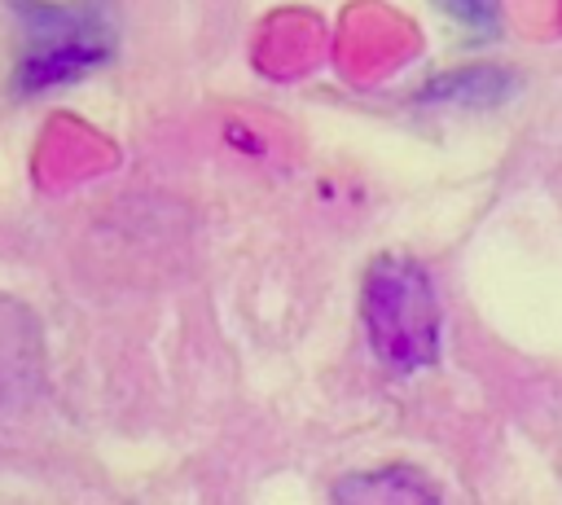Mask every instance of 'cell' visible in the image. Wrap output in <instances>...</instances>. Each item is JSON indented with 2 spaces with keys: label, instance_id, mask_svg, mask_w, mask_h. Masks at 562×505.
I'll use <instances>...</instances> for the list:
<instances>
[{
  "label": "cell",
  "instance_id": "cell-2",
  "mask_svg": "<svg viewBox=\"0 0 562 505\" xmlns=\"http://www.w3.org/2000/svg\"><path fill=\"white\" fill-rule=\"evenodd\" d=\"M364 329L391 373L430 369L439 356V303L426 268L408 255L373 259L364 277Z\"/></svg>",
  "mask_w": 562,
  "mask_h": 505
},
{
  "label": "cell",
  "instance_id": "cell-3",
  "mask_svg": "<svg viewBox=\"0 0 562 505\" xmlns=\"http://www.w3.org/2000/svg\"><path fill=\"white\" fill-rule=\"evenodd\" d=\"M338 501H435L439 487L417 479L413 470H400V465H386V470H373V474H351L334 487Z\"/></svg>",
  "mask_w": 562,
  "mask_h": 505
},
{
  "label": "cell",
  "instance_id": "cell-4",
  "mask_svg": "<svg viewBox=\"0 0 562 505\" xmlns=\"http://www.w3.org/2000/svg\"><path fill=\"white\" fill-rule=\"evenodd\" d=\"M514 92V75L496 70V66H474L448 79H435V88H426V101H461V105H492L501 97Z\"/></svg>",
  "mask_w": 562,
  "mask_h": 505
},
{
  "label": "cell",
  "instance_id": "cell-5",
  "mask_svg": "<svg viewBox=\"0 0 562 505\" xmlns=\"http://www.w3.org/2000/svg\"><path fill=\"white\" fill-rule=\"evenodd\" d=\"M461 31H470V35H492L496 26H501V4L496 0H435Z\"/></svg>",
  "mask_w": 562,
  "mask_h": 505
},
{
  "label": "cell",
  "instance_id": "cell-1",
  "mask_svg": "<svg viewBox=\"0 0 562 505\" xmlns=\"http://www.w3.org/2000/svg\"><path fill=\"white\" fill-rule=\"evenodd\" d=\"M9 9L22 35L13 66L18 92L61 88L97 70L119 44V13L110 0H13Z\"/></svg>",
  "mask_w": 562,
  "mask_h": 505
}]
</instances>
